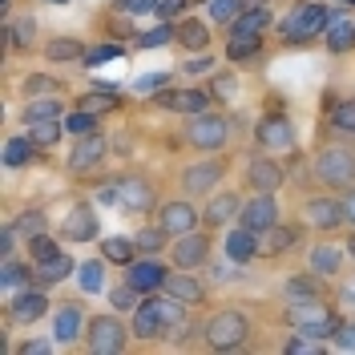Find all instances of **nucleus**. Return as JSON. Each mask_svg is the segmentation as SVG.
Returning <instances> with one entry per match:
<instances>
[{"instance_id":"obj_27","label":"nucleus","mask_w":355,"mask_h":355,"mask_svg":"<svg viewBox=\"0 0 355 355\" xmlns=\"http://www.w3.org/2000/svg\"><path fill=\"white\" fill-rule=\"evenodd\" d=\"M239 210H243V194H234V190H222V194H214V198L206 202L202 222H206V226H222V222L234 218Z\"/></svg>"},{"instance_id":"obj_16","label":"nucleus","mask_w":355,"mask_h":355,"mask_svg":"<svg viewBox=\"0 0 355 355\" xmlns=\"http://www.w3.org/2000/svg\"><path fill=\"white\" fill-rule=\"evenodd\" d=\"M154 101L162 110L182 113V117H194V113L210 110V93H206V89H162Z\"/></svg>"},{"instance_id":"obj_42","label":"nucleus","mask_w":355,"mask_h":355,"mask_svg":"<svg viewBox=\"0 0 355 355\" xmlns=\"http://www.w3.org/2000/svg\"><path fill=\"white\" fill-rule=\"evenodd\" d=\"M44 57L49 61H85V49H81V41H73V37H57V41L44 44Z\"/></svg>"},{"instance_id":"obj_4","label":"nucleus","mask_w":355,"mask_h":355,"mask_svg":"<svg viewBox=\"0 0 355 355\" xmlns=\"http://www.w3.org/2000/svg\"><path fill=\"white\" fill-rule=\"evenodd\" d=\"M331 8L327 4H319V0H303V4H295L287 17L279 21V33H283V41L291 44H303L311 37H319V33H327V24H331Z\"/></svg>"},{"instance_id":"obj_13","label":"nucleus","mask_w":355,"mask_h":355,"mask_svg":"<svg viewBox=\"0 0 355 355\" xmlns=\"http://www.w3.org/2000/svg\"><path fill=\"white\" fill-rule=\"evenodd\" d=\"M206 259H210V234H202V230H190L170 246V263L182 270H198V266H206Z\"/></svg>"},{"instance_id":"obj_34","label":"nucleus","mask_w":355,"mask_h":355,"mask_svg":"<svg viewBox=\"0 0 355 355\" xmlns=\"http://www.w3.org/2000/svg\"><path fill=\"white\" fill-rule=\"evenodd\" d=\"M352 44H355V21L335 12L331 24H327V49H331V53H347Z\"/></svg>"},{"instance_id":"obj_39","label":"nucleus","mask_w":355,"mask_h":355,"mask_svg":"<svg viewBox=\"0 0 355 355\" xmlns=\"http://www.w3.org/2000/svg\"><path fill=\"white\" fill-rule=\"evenodd\" d=\"M170 239H174V234H170V230L157 222V226H146V230H137V239H133V243H137V254H162Z\"/></svg>"},{"instance_id":"obj_38","label":"nucleus","mask_w":355,"mask_h":355,"mask_svg":"<svg viewBox=\"0 0 355 355\" xmlns=\"http://www.w3.org/2000/svg\"><path fill=\"white\" fill-rule=\"evenodd\" d=\"M8 226L21 234L24 243H33L37 234H49V214H44V210H24L21 218H12Z\"/></svg>"},{"instance_id":"obj_31","label":"nucleus","mask_w":355,"mask_h":355,"mask_svg":"<svg viewBox=\"0 0 355 355\" xmlns=\"http://www.w3.org/2000/svg\"><path fill=\"white\" fill-rule=\"evenodd\" d=\"M65 113V105H61V97L57 93H41V97H28V105H24V125L28 121H57Z\"/></svg>"},{"instance_id":"obj_6","label":"nucleus","mask_w":355,"mask_h":355,"mask_svg":"<svg viewBox=\"0 0 355 355\" xmlns=\"http://www.w3.org/2000/svg\"><path fill=\"white\" fill-rule=\"evenodd\" d=\"M182 137H186L190 150L218 154V150H226V141H230V117H222V113H194V117H186Z\"/></svg>"},{"instance_id":"obj_57","label":"nucleus","mask_w":355,"mask_h":355,"mask_svg":"<svg viewBox=\"0 0 355 355\" xmlns=\"http://www.w3.org/2000/svg\"><path fill=\"white\" fill-rule=\"evenodd\" d=\"M234 77H230V73H226V77H218V81H214V97H234Z\"/></svg>"},{"instance_id":"obj_15","label":"nucleus","mask_w":355,"mask_h":355,"mask_svg":"<svg viewBox=\"0 0 355 355\" xmlns=\"http://www.w3.org/2000/svg\"><path fill=\"white\" fill-rule=\"evenodd\" d=\"M117 186H121V206H125V214H150L157 206V190H154L150 178L130 174V178H121Z\"/></svg>"},{"instance_id":"obj_54","label":"nucleus","mask_w":355,"mask_h":355,"mask_svg":"<svg viewBox=\"0 0 355 355\" xmlns=\"http://www.w3.org/2000/svg\"><path fill=\"white\" fill-rule=\"evenodd\" d=\"M17 239H21V234H17L12 226H4V234H0V254H4V259H12V250H17Z\"/></svg>"},{"instance_id":"obj_17","label":"nucleus","mask_w":355,"mask_h":355,"mask_svg":"<svg viewBox=\"0 0 355 355\" xmlns=\"http://www.w3.org/2000/svg\"><path fill=\"white\" fill-rule=\"evenodd\" d=\"M254 141L263 150H295V125L283 113H266L263 121L254 125Z\"/></svg>"},{"instance_id":"obj_32","label":"nucleus","mask_w":355,"mask_h":355,"mask_svg":"<svg viewBox=\"0 0 355 355\" xmlns=\"http://www.w3.org/2000/svg\"><path fill=\"white\" fill-rule=\"evenodd\" d=\"M174 41L182 44L186 53H202V49L210 44V33H206L202 21H178L174 24Z\"/></svg>"},{"instance_id":"obj_41","label":"nucleus","mask_w":355,"mask_h":355,"mask_svg":"<svg viewBox=\"0 0 355 355\" xmlns=\"http://www.w3.org/2000/svg\"><path fill=\"white\" fill-rule=\"evenodd\" d=\"M77 283H81V291L85 295H97V291L105 287V259H89V263H81L77 266Z\"/></svg>"},{"instance_id":"obj_29","label":"nucleus","mask_w":355,"mask_h":355,"mask_svg":"<svg viewBox=\"0 0 355 355\" xmlns=\"http://www.w3.org/2000/svg\"><path fill=\"white\" fill-rule=\"evenodd\" d=\"M37 150H41V146H37L28 133H12V137L4 141V166H8V170H24V166L37 157Z\"/></svg>"},{"instance_id":"obj_25","label":"nucleus","mask_w":355,"mask_h":355,"mask_svg":"<svg viewBox=\"0 0 355 355\" xmlns=\"http://www.w3.org/2000/svg\"><path fill=\"white\" fill-rule=\"evenodd\" d=\"M323 283H327V279H319L315 270H307V275H291L287 283H283V299H287V303H311V299H323Z\"/></svg>"},{"instance_id":"obj_3","label":"nucleus","mask_w":355,"mask_h":355,"mask_svg":"<svg viewBox=\"0 0 355 355\" xmlns=\"http://www.w3.org/2000/svg\"><path fill=\"white\" fill-rule=\"evenodd\" d=\"M202 339L210 352H234L250 339V319L239 307H222L202 323Z\"/></svg>"},{"instance_id":"obj_1","label":"nucleus","mask_w":355,"mask_h":355,"mask_svg":"<svg viewBox=\"0 0 355 355\" xmlns=\"http://www.w3.org/2000/svg\"><path fill=\"white\" fill-rule=\"evenodd\" d=\"M182 307H186V303H182V299H170V295H162V299H141V307L133 311V323H130L133 339H137V343H154V339H166L170 331L194 327L190 315Z\"/></svg>"},{"instance_id":"obj_9","label":"nucleus","mask_w":355,"mask_h":355,"mask_svg":"<svg viewBox=\"0 0 355 355\" xmlns=\"http://www.w3.org/2000/svg\"><path fill=\"white\" fill-rule=\"evenodd\" d=\"M49 287L41 283H28V287L12 291V299H8V307H4V319L8 323H37L44 311H49Z\"/></svg>"},{"instance_id":"obj_44","label":"nucleus","mask_w":355,"mask_h":355,"mask_svg":"<svg viewBox=\"0 0 355 355\" xmlns=\"http://www.w3.org/2000/svg\"><path fill=\"white\" fill-rule=\"evenodd\" d=\"M246 8V0H206V12L214 24H230Z\"/></svg>"},{"instance_id":"obj_37","label":"nucleus","mask_w":355,"mask_h":355,"mask_svg":"<svg viewBox=\"0 0 355 355\" xmlns=\"http://www.w3.org/2000/svg\"><path fill=\"white\" fill-rule=\"evenodd\" d=\"M101 259H105V263H117V266H130L133 259H137V243L125 239V234L105 239V243H101Z\"/></svg>"},{"instance_id":"obj_62","label":"nucleus","mask_w":355,"mask_h":355,"mask_svg":"<svg viewBox=\"0 0 355 355\" xmlns=\"http://www.w3.org/2000/svg\"><path fill=\"white\" fill-rule=\"evenodd\" d=\"M343 4H355V0H343Z\"/></svg>"},{"instance_id":"obj_55","label":"nucleus","mask_w":355,"mask_h":355,"mask_svg":"<svg viewBox=\"0 0 355 355\" xmlns=\"http://www.w3.org/2000/svg\"><path fill=\"white\" fill-rule=\"evenodd\" d=\"M182 8H186V0H162V4H157L154 12H157V17H162V21H166V17H178Z\"/></svg>"},{"instance_id":"obj_7","label":"nucleus","mask_w":355,"mask_h":355,"mask_svg":"<svg viewBox=\"0 0 355 355\" xmlns=\"http://www.w3.org/2000/svg\"><path fill=\"white\" fill-rule=\"evenodd\" d=\"M130 335L133 331L117 319V315H93L85 323V347L93 355H117V352H125Z\"/></svg>"},{"instance_id":"obj_43","label":"nucleus","mask_w":355,"mask_h":355,"mask_svg":"<svg viewBox=\"0 0 355 355\" xmlns=\"http://www.w3.org/2000/svg\"><path fill=\"white\" fill-rule=\"evenodd\" d=\"M141 295H146V291H137L133 283H125V279H121V283L110 291V307L113 311H130V315H133V311L141 307Z\"/></svg>"},{"instance_id":"obj_36","label":"nucleus","mask_w":355,"mask_h":355,"mask_svg":"<svg viewBox=\"0 0 355 355\" xmlns=\"http://www.w3.org/2000/svg\"><path fill=\"white\" fill-rule=\"evenodd\" d=\"M327 125H331V133H339V137H355V97L335 101L331 113H327Z\"/></svg>"},{"instance_id":"obj_23","label":"nucleus","mask_w":355,"mask_h":355,"mask_svg":"<svg viewBox=\"0 0 355 355\" xmlns=\"http://www.w3.org/2000/svg\"><path fill=\"white\" fill-rule=\"evenodd\" d=\"M162 291H166L170 299H182V303H202V299H206L202 279H194V275H190V270H182V266H174V270L166 275Z\"/></svg>"},{"instance_id":"obj_60","label":"nucleus","mask_w":355,"mask_h":355,"mask_svg":"<svg viewBox=\"0 0 355 355\" xmlns=\"http://www.w3.org/2000/svg\"><path fill=\"white\" fill-rule=\"evenodd\" d=\"M206 69H210V57H194V61L182 65V73H206Z\"/></svg>"},{"instance_id":"obj_26","label":"nucleus","mask_w":355,"mask_h":355,"mask_svg":"<svg viewBox=\"0 0 355 355\" xmlns=\"http://www.w3.org/2000/svg\"><path fill=\"white\" fill-rule=\"evenodd\" d=\"M307 270H315L319 279H335L339 270H343V250L335 243H319V246H311V254H307Z\"/></svg>"},{"instance_id":"obj_5","label":"nucleus","mask_w":355,"mask_h":355,"mask_svg":"<svg viewBox=\"0 0 355 355\" xmlns=\"http://www.w3.org/2000/svg\"><path fill=\"white\" fill-rule=\"evenodd\" d=\"M287 323L291 331L311 335V339H331L335 327H339V315L331 311L327 299H311V303H287Z\"/></svg>"},{"instance_id":"obj_22","label":"nucleus","mask_w":355,"mask_h":355,"mask_svg":"<svg viewBox=\"0 0 355 355\" xmlns=\"http://www.w3.org/2000/svg\"><path fill=\"white\" fill-rule=\"evenodd\" d=\"M243 178H246V186H254V190H279L287 174H283V166L275 157H250Z\"/></svg>"},{"instance_id":"obj_20","label":"nucleus","mask_w":355,"mask_h":355,"mask_svg":"<svg viewBox=\"0 0 355 355\" xmlns=\"http://www.w3.org/2000/svg\"><path fill=\"white\" fill-rule=\"evenodd\" d=\"M259 239H263L259 230L239 226V230H230V234H226L222 250H226V259H230V263H254V254H263V243H259Z\"/></svg>"},{"instance_id":"obj_11","label":"nucleus","mask_w":355,"mask_h":355,"mask_svg":"<svg viewBox=\"0 0 355 355\" xmlns=\"http://www.w3.org/2000/svg\"><path fill=\"white\" fill-rule=\"evenodd\" d=\"M97 230H101V222H97V210L89 202H73V210L61 218V239L65 243H93Z\"/></svg>"},{"instance_id":"obj_53","label":"nucleus","mask_w":355,"mask_h":355,"mask_svg":"<svg viewBox=\"0 0 355 355\" xmlns=\"http://www.w3.org/2000/svg\"><path fill=\"white\" fill-rule=\"evenodd\" d=\"M287 352H319V339H303V335H291L287 339Z\"/></svg>"},{"instance_id":"obj_10","label":"nucleus","mask_w":355,"mask_h":355,"mask_svg":"<svg viewBox=\"0 0 355 355\" xmlns=\"http://www.w3.org/2000/svg\"><path fill=\"white\" fill-rule=\"evenodd\" d=\"M239 218H243V226L259 230V234H266L270 226H279V198H275V190H259L254 198H246Z\"/></svg>"},{"instance_id":"obj_50","label":"nucleus","mask_w":355,"mask_h":355,"mask_svg":"<svg viewBox=\"0 0 355 355\" xmlns=\"http://www.w3.org/2000/svg\"><path fill=\"white\" fill-rule=\"evenodd\" d=\"M331 343L339 352H355V323H339L335 335H331Z\"/></svg>"},{"instance_id":"obj_56","label":"nucleus","mask_w":355,"mask_h":355,"mask_svg":"<svg viewBox=\"0 0 355 355\" xmlns=\"http://www.w3.org/2000/svg\"><path fill=\"white\" fill-rule=\"evenodd\" d=\"M339 202H343V214H347V222H352V230H355V186H347Z\"/></svg>"},{"instance_id":"obj_21","label":"nucleus","mask_w":355,"mask_h":355,"mask_svg":"<svg viewBox=\"0 0 355 355\" xmlns=\"http://www.w3.org/2000/svg\"><path fill=\"white\" fill-rule=\"evenodd\" d=\"M307 222L315 230H339V226H347L343 202L339 198H307Z\"/></svg>"},{"instance_id":"obj_30","label":"nucleus","mask_w":355,"mask_h":355,"mask_svg":"<svg viewBox=\"0 0 355 355\" xmlns=\"http://www.w3.org/2000/svg\"><path fill=\"white\" fill-rule=\"evenodd\" d=\"M303 243V226L299 222H287V226H270L266 230V254H287V250H295V246Z\"/></svg>"},{"instance_id":"obj_8","label":"nucleus","mask_w":355,"mask_h":355,"mask_svg":"<svg viewBox=\"0 0 355 355\" xmlns=\"http://www.w3.org/2000/svg\"><path fill=\"white\" fill-rule=\"evenodd\" d=\"M230 170V162L226 157H202V162H190L186 170H182V190L190 194V198H202V194H210L214 186H218L222 178Z\"/></svg>"},{"instance_id":"obj_61","label":"nucleus","mask_w":355,"mask_h":355,"mask_svg":"<svg viewBox=\"0 0 355 355\" xmlns=\"http://www.w3.org/2000/svg\"><path fill=\"white\" fill-rule=\"evenodd\" d=\"M44 4H69V0H44Z\"/></svg>"},{"instance_id":"obj_52","label":"nucleus","mask_w":355,"mask_h":355,"mask_svg":"<svg viewBox=\"0 0 355 355\" xmlns=\"http://www.w3.org/2000/svg\"><path fill=\"white\" fill-rule=\"evenodd\" d=\"M24 89H28V93H61V85H57V81H49V77H28Z\"/></svg>"},{"instance_id":"obj_47","label":"nucleus","mask_w":355,"mask_h":355,"mask_svg":"<svg viewBox=\"0 0 355 355\" xmlns=\"http://www.w3.org/2000/svg\"><path fill=\"white\" fill-rule=\"evenodd\" d=\"M53 254H61V243L49 239V234H37V239L28 243V259H33V263H44V259H53Z\"/></svg>"},{"instance_id":"obj_24","label":"nucleus","mask_w":355,"mask_h":355,"mask_svg":"<svg viewBox=\"0 0 355 355\" xmlns=\"http://www.w3.org/2000/svg\"><path fill=\"white\" fill-rule=\"evenodd\" d=\"M266 24H270V4H266V0H254V4H246L226 28H230V37H246V33H263Z\"/></svg>"},{"instance_id":"obj_2","label":"nucleus","mask_w":355,"mask_h":355,"mask_svg":"<svg viewBox=\"0 0 355 355\" xmlns=\"http://www.w3.org/2000/svg\"><path fill=\"white\" fill-rule=\"evenodd\" d=\"M311 174L319 186H327V190H347L355 186V150L352 146H319L315 150V162H311Z\"/></svg>"},{"instance_id":"obj_35","label":"nucleus","mask_w":355,"mask_h":355,"mask_svg":"<svg viewBox=\"0 0 355 355\" xmlns=\"http://www.w3.org/2000/svg\"><path fill=\"white\" fill-rule=\"evenodd\" d=\"M33 263V259H28ZM28 263H17V259H4V270H0V287L4 291H21L28 283H37V275H33V266Z\"/></svg>"},{"instance_id":"obj_46","label":"nucleus","mask_w":355,"mask_h":355,"mask_svg":"<svg viewBox=\"0 0 355 355\" xmlns=\"http://www.w3.org/2000/svg\"><path fill=\"white\" fill-rule=\"evenodd\" d=\"M65 130L73 133V137H85V133H97L101 125H97V113L77 110V113H69V117H65Z\"/></svg>"},{"instance_id":"obj_58","label":"nucleus","mask_w":355,"mask_h":355,"mask_svg":"<svg viewBox=\"0 0 355 355\" xmlns=\"http://www.w3.org/2000/svg\"><path fill=\"white\" fill-rule=\"evenodd\" d=\"M17 352L21 355H44V352H53V343H44V339H28V343H21V347H17Z\"/></svg>"},{"instance_id":"obj_45","label":"nucleus","mask_w":355,"mask_h":355,"mask_svg":"<svg viewBox=\"0 0 355 355\" xmlns=\"http://www.w3.org/2000/svg\"><path fill=\"white\" fill-rule=\"evenodd\" d=\"M61 133H69V130H61V117H57V121H28V137H33L37 146L61 141Z\"/></svg>"},{"instance_id":"obj_51","label":"nucleus","mask_w":355,"mask_h":355,"mask_svg":"<svg viewBox=\"0 0 355 355\" xmlns=\"http://www.w3.org/2000/svg\"><path fill=\"white\" fill-rule=\"evenodd\" d=\"M166 85H170V77H166V73H146V77H137V85H133V89H137V93H154V89L162 93Z\"/></svg>"},{"instance_id":"obj_18","label":"nucleus","mask_w":355,"mask_h":355,"mask_svg":"<svg viewBox=\"0 0 355 355\" xmlns=\"http://www.w3.org/2000/svg\"><path fill=\"white\" fill-rule=\"evenodd\" d=\"M85 307L81 303H61L57 315H53V339L69 347V343H77V339H85Z\"/></svg>"},{"instance_id":"obj_48","label":"nucleus","mask_w":355,"mask_h":355,"mask_svg":"<svg viewBox=\"0 0 355 355\" xmlns=\"http://www.w3.org/2000/svg\"><path fill=\"white\" fill-rule=\"evenodd\" d=\"M170 41H174V24H157V28L137 37V49H157V44H170Z\"/></svg>"},{"instance_id":"obj_19","label":"nucleus","mask_w":355,"mask_h":355,"mask_svg":"<svg viewBox=\"0 0 355 355\" xmlns=\"http://www.w3.org/2000/svg\"><path fill=\"white\" fill-rule=\"evenodd\" d=\"M166 266L157 263V254H146V259H133L130 266H125V283H133L137 291H162V283H166Z\"/></svg>"},{"instance_id":"obj_28","label":"nucleus","mask_w":355,"mask_h":355,"mask_svg":"<svg viewBox=\"0 0 355 355\" xmlns=\"http://www.w3.org/2000/svg\"><path fill=\"white\" fill-rule=\"evenodd\" d=\"M73 270H77V263L69 259L65 250H61V254H53V259H44V263H33V275H37V283H41V287H57V283H65Z\"/></svg>"},{"instance_id":"obj_59","label":"nucleus","mask_w":355,"mask_h":355,"mask_svg":"<svg viewBox=\"0 0 355 355\" xmlns=\"http://www.w3.org/2000/svg\"><path fill=\"white\" fill-rule=\"evenodd\" d=\"M117 12H146V0H117Z\"/></svg>"},{"instance_id":"obj_33","label":"nucleus","mask_w":355,"mask_h":355,"mask_svg":"<svg viewBox=\"0 0 355 355\" xmlns=\"http://www.w3.org/2000/svg\"><path fill=\"white\" fill-rule=\"evenodd\" d=\"M263 49V33H246V37H226V61H254Z\"/></svg>"},{"instance_id":"obj_40","label":"nucleus","mask_w":355,"mask_h":355,"mask_svg":"<svg viewBox=\"0 0 355 355\" xmlns=\"http://www.w3.org/2000/svg\"><path fill=\"white\" fill-rule=\"evenodd\" d=\"M33 33H37L33 17L8 21V24H4V49H28V44H33Z\"/></svg>"},{"instance_id":"obj_14","label":"nucleus","mask_w":355,"mask_h":355,"mask_svg":"<svg viewBox=\"0 0 355 355\" xmlns=\"http://www.w3.org/2000/svg\"><path fill=\"white\" fill-rule=\"evenodd\" d=\"M157 222L174 234V239H182V234H190V230H198L202 214L194 210V202L190 198H170L157 206Z\"/></svg>"},{"instance_id":"obj_12","label":"nucleus","mask_w":355,"mask_h":355,"mask_svg":"<svg viewBox=\"0 0 355 355\" xmlns=\"http://www.w3.org/2000/svg\"><path fill=\"white\" fill-rule=\"evenodd\" d=\"M110 154V141H105V133H85V137H77V146L69 150V170L73 174H89V170H97L101 162Z\"/></svg>"},{"instance_id":"obj_49","label":"nucleus","mask_w":355,"mask_h":355,"mask_svg":"<svg viewBox=\"0 0 355 355\" xmlns=\"http://www.w3.org/2000/svg\"><path fill=\"white\" fill-rule=\"evenodd\" d=\"M121 53H125L121 44H97V49H89V53H85V65L89 69H93V65H105V61H117Z\"/></svg>"}]
</instances>
